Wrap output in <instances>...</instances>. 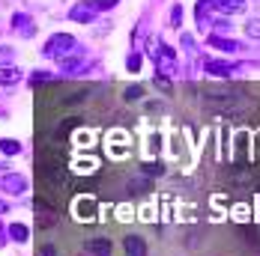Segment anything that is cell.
I'll list each match as a JSON object with an SVG mask.
<instances>
[{
  "label": "cell",
  "mask_w": 260,
  "mask_h": 256,
  "mask_svg": "<svg viewBox=\"0 0 260 256\" xmlns=\"http://www.w3.org/2000/svg\"><path fill=\"white\" fill-rule=\"evenodd\" d=\"M18 77H21V72H18L15 66H0V83H3V87H12Z\"/></svg>",
  "instance_id": "9c48e42d"
},
{
  "label": "cell",
  "mask_w": 260,
  "mask_h": 256,
  "mask_svg": "<svg viewBox=\"0 0 260 256\" xmlns=\"http://www.w3.org/2000/svg\"><path fill=\"white\" fill-rule=\"evenodd\" d=\"M75 54H78V42L69 33H57V36H51L45 42V57H51V60H60L63 63V60H69Z\"/></svg>",
  "instance_id": "6da1fadb"
},
{
  "label": "cell",
  "mask_w": 260,
  "mask_h": 256,
  "mask_svg": "<svg viewBox=\"0 0 260 256\" xmlns=\"http://www.w3.org/2000/svg\"><path fill=\"white\" fill-rule=\"evenodd\" d=\"M48 77H51V75H45V72H33L30 80H33V83H39V80H48Z\"/></svg>",
  "instance_id": "ffe728a7"
},
{
  "label": "cell",
  "mask_w": 260,
  "mask_h": 256,
  "mask_svg": "<svg viewBox=\"0 0 260 256\" xmlns=\"http://www.w3.org/2000/svg\"><path fill=\"white\" fill-rule=\"evenodd\" d=\"M126 66H129V72H138V69H141V54H129Z\"/></svg>",
  "instance_id": "e0dca14e"
},
{
  "label": "cell",
  "mask_w": 260,
  "mask_h": 256,
  "mask_svg": "<svg viewBox=\"0 0 260 256\" xmlns=\"http://www.w3.org/2000/svg\"><path fill=\"white\" fill-rule=\"evenodd\" d=\"M141 96H144V90H141V87H129V90H126V102H138Z\"/></svg>",
  "instance_id": "2e32d148"
},
{
  "label": "cell",
  "mask_w": 260,
  "mask_h": 256,
  "mask_svg": "<svg viewBox=\"0 0 260 256\" xmlns=\"http://www.w3.org/2000/svg\"><path fill=\"white\" fill-rule=\"evenodd\" d=\"M212 6H215L218 12H228V15L245 12V0H212Z\"/></svg>",
  "instance_id": "52a82bcc"
},
{
  "label": "cell",
  "mask_w": 260,
  "mask_h": 256,
  "mask_svg": "<svg viewBox=\"0 0 260 256\" xmlns=\"http://www.w3.org/2000/svg\"><path fill=\"white\" fill-rule=\"evenodd\" d=\"M153 63H156V72L158 77H171L174 72H177V51L174 48H168L165 42H158V45H153Z\"/></svg>",
  "instance_id": "7a4b0ae2"
},
{
  "label": "cell",
  "mask_w": 260,
  "mask_h": 256,
  "mask_svg": "<svg viewBox=\"0 0 260 256\" xmlns=\"http://www.w3.org/2000/svg\"><path fill=\"white\" fill-rule=\"evenodd\" d=\"M90 253L93 256H111V241H108V238H93V241H90Z\"/></svg>",
  "instance_id": "30bf717a"
},
{
  "label": "cell",
  "mask_w": 260,
  "mask_h": 256,
  "mask_svg": "<svg viewBox=\"0 0 260 256\" xmlns=\"http://www.w3.org/2000/svg\"><path fill=\"white\" fill-rule=\"evenodd\" d=\"M75 211H78V218H84V221H93L96 203H93V200H87V203H84V200H78V203H75Z\"/></svg>",
  "instance_id": "7c38bea8"
},
{
  "label": "cell",
  "mask_w": 260,
  "mask_h": 256,
  "mask_svg": "<svg viewBox=\"0 0 260 256\" xmlns=\"http://www.w3.org/2000/svg\"><path fill=\"white\" fill-rule=\"evenodd\" d=\"M0 185H3V191H9V194H15V197L27 191V179L18 176V173H6V176L0 179Z\"/></svg>",
  "instance_id": "5b68a950"
},
{
  "label": "cell",
  "mask_w": 260,
  "mask_h": 256,
  "mask_svg": "<svg viewBox=\"0 0 260 256\" xmlns=\"http://www.w3.org/2000/svg\"><path fill=\"white\" fill-rule=\"evenodd\" d=\"M144 170H147V173H156V176H161V173H165V164H161V161H156V164H144Z\"/></svg>",
  "instance_id": "ac0fdd59"
},
{
  "label": "cell",
  "mask_w": 260,
  "mask_h": 256,
  "mask_svg": "<svg viewBox=\"0 0 260 256\" xmlns=\"http://www.w3.org/2000/svg\"><path fill=\"white\" fill-rule=\"evenodd\" d=\"M245 36H248V39H260V18H251V21L245 24Z\"/></svg>",
  "instance_id": "9a60e30c"
},
{
  "label": "cell",
  "mask_w": 260,
  "mask_h": 256,
  "mask_svg": "<svg viewBox=\"0 0 260 256\" xmlns=\"http://www.w3.org/2000/svg\"><path fill=\"white\" fill-rule=\"evenodd\" d=\"M0 238H3V227H0Z\"/></svg>",
  "instance_id": "44dd1931"
},
{
  "label": "cell",
  "mask_w": 260,
  "mask_h": 256,
  "mask_svg": "<svg viewBox=\"0 0 260 256\" xmlns=\"http://www.w3.org/2000/svg\"><path fill=\"white\" fill-rule=\"evenodd\" d=\"M9 235H12V241H18V244H24V241H27V235H30V232H27V227H24V224H12V227H9Z\"/></svg>",
  "instance_id": "4fadbf2b"
},
{
  "label": "cell",
  "mask_w": 260,
  "mask_h": 256,
  "mask_svg": "<svg viewBox=\"0 0 260 256\" xmlns=\"http://www.w3.org/2000/svg\"><path fill=\"white\" fill-rule=\"evenodd\" d=\"M12 27H15V30H18L21 36H33V27H30V18H27V15H21V12H18V15H12Z\"/></svg>",
  "instance_id": "8fae6325"
},
{
  "label": "cell",
  "mask_w": 260,
  "mask_h": 256,
  "mask_svg": "<svg viewBox=\"0 0 260 256\" xmlns=\"http://www.w3.org/2000/svg\"><path fill=\"white\" fill-rule=\"evenodd\" d=\"M96 12H99L96 3H75L69 15H72V21H78V24H90V21L96 18Z\"/></svg>",
  "instance_id": "277c9868"
},
{
  "label": "cell",
  "mask_w": 260,
  "mask_h": 256,
  "mask_svg": "<svg viewBox=\"0 0 260 256\" xmlns=\"http://www.w3.org/2000/svg\"><path fill=\"white\" fill-rule=\"evenodd\" d=\"M180 21H182V6H174V9H171V24L180 27Z\"/></svg>",
  "instance_id": "d6986e66"
},
{
  "label": "cell",
  "mask_w": 260,
  "mask_h": 256,
  "mask_svg": "<svg viewBox=\"0 0 260 256\" xmlns=\"http://www.w3.org/2000/svg\"><path fill=\"white\" fill-rule=\"evenodd\" d=\"M204 69H207L209 75H215V77H234L236 72H239V66L228 63V60H207Z\"/></svg>",
  "instance_id": "3957f363"
},
{
  "label": "cell",
  "mask_w": 260,
  "mask_h": 256,
  "mask_svg": "<svg viewBox=\"0 0 260 256\" xmlns=\"http://www.w3.org/2000/svg\"><path fill=\"white\" fill-rule=\"evenodd\" d=\"M126 253L129 256H147V244H144V238L141 235H126Z\"/></svg>",
  "instance_id": "ba28073f"
},
{
  "label": "cell",
  "mask_w": 260,
  "mask_h": 256,
  "mask_svg": "<svg viewBox=\"0 0 260 256\" xmlns=\"http://www.w3.org/2000/svg\"><path fill=\"white\" fill-rule=\"evenodd\" d=\"M209 48L224 51V54H236L242 45H239V42H234V39H224V36H209Z\"/></svg>",
  "instance_id": "8992f818"
},
{
  "label": "cell",
  "mask_w": 260,
  "mask_h": 256,
  "mask_svg": "<svg viewBox=\"0 0 260 256\" xmlns=\"http://www.w3.org/2000/svg\"><path fill=\"white\" fill-rule=\"evenodd\" d=\"M0 149H3L6 155H18V152H21V143H18V140H12V137H6V140H0Z\"/></svg>",
  "instance_id": "5bb4252c"
}]
</instances>
